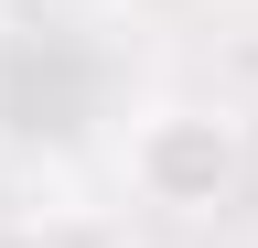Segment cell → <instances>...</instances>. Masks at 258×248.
I'll list each match as a JSON object with an SVG mask.
<instances>
[{
  "mask_svg": "<svg viewBox=\"0 0 258 248\" xmlns=\"http://www.w3.org/2000/svg\"><path fill=\"white\" fill-rule=\"evenodd\" d=\"M118 173H129V194L161 205V216H215V205H237V183H247V119L215 108V97H161V108L129 119Z\"/></svg>",
  "mask_w": 258,
  "mask_h": 248,
  "instance_id": "obj_1",
  "label": "cell"
},
{
  "mask_svg": "<svg viewBox=\"0 0 258 248\" xmlns=\"http://www.w3.org/2000/svg\"><path fill=\"white\" fill-rule=\"evenodd\" d=\"M32 248H129V227L118 216H97V205H64V216H43V237Z\"/></svg>",
  "mask_w": 258,
  "mask_h": 248,
  "instance_id": "obj_2",
  "label": "cell"
}]
</instances>
